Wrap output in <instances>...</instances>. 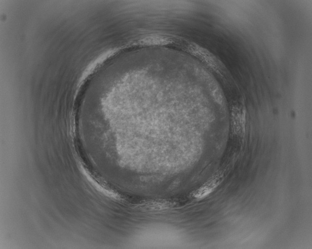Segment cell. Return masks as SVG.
Listing matches in <instances>:
<instances>
[{"label":"cell","instance_id":"cell-1","mask_svg":"<svg viewBox=\"0 0 312 249\" xmlns=\"http://www.w3.org/2000/svg\"><path fill=\"white\" fill-rule=\"evenodd\" d=\"M220 174L213 175L199 188L191 193V195L197 199H201L212 192L222 180Z\"/></svg>","mask_w":312,"mask_h":249}]
</instances>
